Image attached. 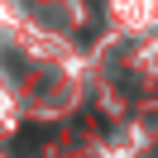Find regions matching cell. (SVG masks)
Listing matches in <instances>:
<instances>
[{
    "label": "cell",
    "mask_w": 158,
    "mask_h": 158,
    "mask_svg": "<svg viewBox=\"0 0 158 158\" xmlns=\"http://www.w3.org/2000/svg\"><path fill=\"white\" fill-rule=\"evenodd\" d=\"M48 134H53L48 125H24L19 134H15V158H39V148H43Z\"/></svg>",
    "instance_id": "cell-1"
}]
</instances>
